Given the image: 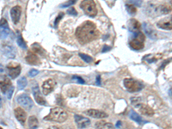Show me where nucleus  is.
Returning <instances> with one entry per match:
<instances>
[{"label":"nucleus","mask_w":172,"mask_h":129,"mask_svg":"<svg viewBox=\"0 0 172 129\" xmlns=\"http://www.w3.org/2000/svg\"><path fill=\"white\" fill-rule=\"evenodd\" d=\"M99 36V32L95 23L86 21L77 27L76 30V37L81 44L89 43Z\"/></svg>","instance_id":"1"},{"label":"nucleus","mask_w":172,"mask_h":129,"mask_svg":"<svg viewBox=\"0 0 172 129\" xmlns=\"http://www.w3.org/2000/svg\"><path fill=\"white\" fill-rule=\"evenodd\" d=\"M67 119V113L65 112L64 109L62 108H53L50 110L49 114L44 117V120H50V121H54V122H58L62 123L65 121Z\"/></svg>","instance_id":"2"},{"label":"nucleus","mask_w":172,"mask_h":129,"mask_svg":"<svg viewBox=\"0 0 172 129\" xmlns=\"http://www.w3.org/2000/svg\"><path fill=\"white\" fill-rule=\"evenodd\" d=\"M80 7L83 10V12L90 17H94L97 15V9L95 3L92 0L83 1L80 4Z\"/></svg>","instance_id":"3"},{"label":"nucleus","mask_w":172,"mask_h":129,"mask_svg":"<svg viewBox=\"0 0 172 129\" xmlns=\"http://www.w3.org/2000/svg\"><path fill=\"white\" fill-rule=\"evenodd\" d=\"M144 35L141 32H138L134 34L133 38L130 40L129 46L133 50H141L144 47Z\"/></svg>","instance_id":"4"},{"label":"nucleus","mask_w":172,"mask_h":129,"mask_svg":"<svg viewBox=\"0 0 172 129\" xmlns=\"http://www.w3.org/2000/svg\"><path fill=\"white\" fill-rule=\"evenodd\" d=\"M124 86L129 92H138L143 88V84L132 78H125Z\"/></svg>","instance_id":"5"},{"label":"nucleus","mask_w":172,"mask_h":129,"mask_svg":"<svg viewBox=\"0 0 172 129\" xmlns=\"http://www.w3.org/2000/svg\"><path fill=\"white\" fill-rule=\"evenodd\" d=\"M153 8L156 14H157V15L158 14H168L169 12L172 10V1L165 2L158 5H154Z\"/></svg>","instance_id":"6"},{"label":"nucleus","mask_w":172,"mask_h":129,"mask_svg":"<svg viewBox=\"0 0 172 129\" xmlns=\"http://www.w3.org/2000/svg\"><path fill=\"white\" fill-rule=\"evenodd\" d=\"M17 102L25 109L29 110L33 107V101L27 94H22L17 96Z\"/></svg>","instance_id":"7"},{"label":"nucleus","mask_w":172,"mask_h":129,"mask_svg":"<svg viewBox=\"0 0 172 129\" xmlns=\"http://www.w3.org/2000/svg\"><path fill=\"white\" fill-rule=\"evenodd\" d=\"M157 26L164 30H171L172 29V15L160 20L159 22H157Z\"/></svg>","instance_id":"8"},{"label":"nucleus","mask_w":172,"mask_h":129,"mask_svg":"<svg viewBox=\"0 0 172 129\" xmlns=\"http://www.w3.org/2000/svg\"><path fill=\"white\" fill-rule=\"evenodd\" d=\"M55 84H56V83H55V81H54L53 79H51V78H50V79L46 80V81L42 83L43 94H44L45 95L50 94V93L53 90V89H54V87H55Z\"/></svg>","instance_id":"9"},{"label":"nucleus","mask_w":172,"mask_h":129,"mask_svg":"<svg viewBox=\"0 0 172 129\" xmlns=\"http://www.w3.org/2000/svg\"><path fill=\"white\" fill-rule=\"evenodd\" d=\"M7 71H8V74L9 77L12 79H15L21 73V66L19 64H15V65L9 64L7 65Z\"/></svg>","instance_id":"10"},{"label":"nucleus","mask_w":172,"mask_h":129,"mask_svg":"<svg viewBox=\"0 0 172 129\" xmlns=\"http://www.w3.org/2000/svg\"><path fill=\"white\" fill-rule=\"evenodd\" d=\"M21 14H22V8L19 5H15L13 8H11L10 9V16L12 19V22L16 24L21 17Z\"/></svg>","instance_id":"11"},{"label":"nucleus","mask_w":172,"mask_h":129,"mask_svg":"<svg viewBox=\"0 0 172 129\" xmlns=\"http://www.w3.org/2000/svg\"><path fill=\"white\" fill-rule=\"evenodd\" d=\"M33 90V95H34V100L35 101L40 104V105H46V100L44 99V97L42 96L40 89H39V87L37 85H34L32 89Z\"/></svg>","instance_id":"12"},{"label":"nucleus","mask_w":172,"mask_h":129,"mask_svg":"<svg viewBox=\"0 0 172 129\" xmlns=\"http://www.w3.org/2000/svg\"><path fill=\"white\" fill-rule=\"evenodd\" d=\"M74 118H75V121L79 128H85L90 125V120L88 118H85L82 115L75 114Z\"/></svg>","instance_id":"13"},{"label":"nucleus","mask_w":172,"mask_h":129,"mask_svg":"<svg viewBox=\"0 0 172 129\" xmlns=\"http://www.w3.org/2000/svg\"><path fill=\"white\" fill-rule=\"evenodd\" d=\"M85 114L90 117L95 118V119H103L108 117V114L101 110H97V109H89L85 112Z\"/></svg>","instance_id":"14"},{"label":"nucleus","mask_w":172,"mask_h":129,"mask_svg":"<svg viewBox=\"0 0 172 129\" xmlns=\"http://www.w3.org/2000/svg\"><path fill=\"white\" fill-rule=\"evenodd\" d=\"M14 112H15V116L17 119V120L21 124L24 125L25 121H26V119H27V114H26V112L22 108H16Z\"/></svg>","instance_id":"15"},{"label":"nucleus","mask_w":172,"mask_h":129,"mask_svg":"<svg viewBox=\"0 0 172 129\" xmlns=\"http://www.w3.org/2000/svg\"><path fill=\"white\" fill-rule=\"evenodd\" d=\"M0 28H1V37L2 39H5L9 34V28L6 19L2 18L0 22Z\"/></svg>","instance_id":"16"},{"label":"nucleus","mask_w":172,"mask_h":129,"mask_svg":"<svg viewBox=\"0 0 172 129\" xmlns=\"http://www.w3.org/2000/svg\"><path fill=\"white\" fill-rule=\"evenodd\" d=\"M12 87L11 85V82L10 79L7 77H4L1 78V82H0V88L3 93H7V91Z\"/></svg>","instance_id":"17"},{"label":"nucleus","mask_w":172,"mask_h":129,"mask_svg":"<svg viewBox=\"0 0 172 129\" xmlns=\"http://www.w3.org/2000/svg\"><path fill=\"white\" fill-rule=\"evenodd\" d=\"M128 29L131 32H133L134 34L140 32V28H141V24L135 19H130L129 22H128Z\"/></svg>","instance_id":"18"},{"label":"nucleus","mask_w":172,"mask_h":129,"mask_svg":"<svg viewBox=\"0 0 172 129\" xmlns=\"http://www.w3.org/2000/svg\"><path fill=\"white\" fill-rule=\"evenodd\" d=\"M25 59L30 64H39V58H38L37 55L35 53H34L33 52H28Z\"/></svg>","instance_id":"19"},{"label":"nucleus","mask_w":172,"mask_h":129,"mask_svg":"<svg viewBox=\"0 0 172 129\" xmlns=\"http://www.w3.org/2000/svg\"><path fill=\"white\" fill-rule=\"evenodd\" d=\"M143 28L145 32V34L151 39H155V35H156V32L155 30L152 28V27L149 24H147L146 22L143 23Z\"/></svg>","instance_id":"20"},{"label":"nucleus","mask_w":172,"mask_h":129,"mask_svg":"<svg viewBox=\"0 0 172 129\" xmlns=\"http://www.w3.org/2000/svg\"><path fill=\"white\" fill-rule=\"evenodd\" d=\"M139 110L140 112L146 115V116H152L154 114V111L151 108H150L149 106L145 105V104H142L140 107H139Z\"/></svg>","instance_id":"21"},{"label":"nucleus","mask_w":172,"mask_h":129,"mask_svg":"<svg viewBox=\"0 0 172 129\" xmlns=\"http://www.w3.org/2000/svg\"><path fill=\"white\" fill-rule=\"evenodd\" d=\"M95 128L96 129H114L113 124H111L109 122H105V121L96 122Z\"/></svg>","instance_id":"22"},{"label":"nucleus","mask_w":172,"mask_h":129,"mask_svg":"<svg viewBox=\"0 0 172 129\" xmlns=\"http://www.w3.org/2000/svg\"><path fill=\"white\" fill-rule=\"evenodd\" d=\"M28 127L30 129H36L39 126V121L35 116H30L28 118Z\"/></svg>","instance_id":"23"},{"label":"nucleus","mask_w":172,"mask_h":129,"mask_svg":"<svg viewBox=\"0 0 172 129\" xmlns=\"http://www.w3.org/2000/svg\"><path fill=\"white\" fill-rule=\"evenodd\" d=\"M3 53L9 58H15V55L14 48L12 46L10 47L9 46H6L3 47Z\"/></svg>","instance_id":"24"},{"label":"nucleus","mask_w":172,"mask_h":129,"mask_svg":"<svg viewBox=\"0 0 172 129\" xmlns=\"http://www.w3.org/2000/svg\"><path fill=\"white\" fill-rule=\"evenodd\" d=\"M129 117H130L132 120L136 121V122L138 123V124H141V123L144 122V121H143V120H142V118L139 116V114H138L137 113H135V112L132 111V110H131V112H130V114H129Z\"/></svg>","instance_id":"25"},{"label":"nucleus","mask_w":172,"mask_h":129,"mask_svg":"<svg viewBox=\"0 0 172 129\" xmlns=\"http://www.w3.org/2000/svg\"><path fill=\"white\" fill-rule=\"evenodd\" d=\"M27 84H28V81H27V78H26L25 77H21V78L17 81V85H18V87H19L20 89H24V88L27 86Z\"/></svg>","instance_id":"26"},{"label":"nucleus","mask_w":172,"mask_h":129,"mask_svg":"<svg viewBox=\"0 0 172 129\" xmlns=\"http://www.w3.org/2000/svg\"><path fill=\"white\" fill-rule=\"evenodd\" d=\"M131 102L133 106L139 108L142 104H141V98L139 96H135V97H132L131 98Z\"/></svg>","instance_id":"27"},{"label":"nucleus","mask_w":172,"mask_h":129,"mask_svg":"<svg viewBox=\"0 0 172 129\" xmlns=\"http://www.w3.org/2000/svg\"><path fill=\"white\" fill-rule=\"evenodd\" d=\"M17 45L20 46V47H22V49H27V45H26V43H25V41H24V40L22 39V35L21 34H19L18 35V37H17Z\"/></svg>","instance_id":"28"},{"label":"nucleus","mask_w":172,"mask_h":129,"mask_svg":"<svg viewBox=\"0 0 172 129\" xmlns=\"http://www.w3.org/2000/svg\"><path fill=\"white\" fill-rule=\"evenodd\" d=\"M126 10H127V12H128L129 14L132 15V14L136 13L137 9H136V6H135V5L131 4V3H128V4H126Z\"/></svg>","instance_id":"29"},{"label":"nucleus","mask_w":172,"mask_h":129,"mask_svg":"<svg viewBox=\"0 0 172 129\" xmlns=\"http://www.w3.org/2000/svg\"><path fill=\"white\" fill-rule=\"evenodd\" d=\"M79 56H80V58H81L82 59H83V61H85L86 63H90V62H92V60H93V58H92L90 56H89V55H87V54H84V53H79Z\"/></svg>","instance_id":"30"},{"label":"nucleus","mask_w":172,"mask_h":129,"mask_svg":"<svg viewBox=\"0 0 172 129\" xmlns=\"http://www.w3.org/2000/svg\"><path fill=\"white\" fill-rule=\"evenodd\" d=\"M38 46H39V45L38 44H34L33 45V49H34V51L35 52H38V54H41V55H43V50H42V48L40 46V48L38 49Z\"/></svg>","instance_id":"31"},{"label":"nucleus","mask_w":172,"mask_h":129,"mask_svg":"<svg viewBox=\"0 0 172 129\" xmlns=\"http://www.w3.org/2000/svg\"><path fill=\"white\" fill-rule=\"evenodd\" d=\"M75 3H76V1H68V2H65V3L60 4V8H67V7L72 5Z\"/></svg>","instance_id":"32"},{"label":"nucleus","mask_w":172,"mask_h":129,"mask_svg":"<svg viewBox=\"0 0 172 129\" xmlns=\"http://www.w3.org/2000/svg\"><path fill=\"white\" fill-rule=\"evenodd\" d=\"M67 13H68L69 15H77V10H76L75 8H73V7L69 8V9H67Z\"/></svg>","instance_id":"33"},{"label":"nucleus","mask_w":172,"mask_h":129,"mask_svg":"<svg viewBox=\"0 0 172 129\" xmlns=\"http://www.w3.org/2000/svg\"><path fill=\"white\" fill-rule=\"evenodd\" d=\"M13 90H14V87L12 86V87L8 90V92L6 93V95H7V98H8V99H10V98H11L12 94H13Z\"/></svg>","instance_id":"34"},{"label":"nucleus","mask_w":172,"mask_h":129,"mask_svg":"<svg viewBox=\"0 0 172 129\" xmlns=\"http://www.w3.org/2000/svg\"><path fill=\"white\" fill-rule=\"evenodd\" d=\"M64 15V13H60L57 17H56V19H55V22H54V26L55 27H57V24H58V22H59V20L61 19V17Z\"/></svg>","instance_id":"35"},{"label":"nucleus","mask_w":172,"mask_h":129,"mask_svg":"<svg viewBox=\"0 0 172 129\" xmlns=\"http://www.w3.org/2000/svg\"><path fill=\"white\" fill-rule=\"evenodd\" d=\"M29 76L30 77H35L37 74H38V71L37 70H34V69H32L29 72H28Z\"/></svg>","instance_id":"36"},{"label":"nucleus","mask_w":172,"mask_h":129,"mask_svg":"<svg viewBox=\"0 0 172 129\" xmlns=\"http://www.w3.org/2000/svg\"><path fill=\"white\" fill-rule=\"evenodd\" d=\"M72 78H73V79H75V80H77V82H79L80 83H84V80H83V78L79 77L73 76V77H72Z\"/></svg>","instance_id":"37"},{"label":"nucleus","mask_w":172,"mask_h":129,"mask_svg":"<svg viewBox=\"0 0 172 129\" xmlns=\"http://www.w3.org/2000/svg\"><path fill=\"white\" fill-rule=\"evenodd\" d=\"M47 129H60V128L58 127V126H49Z\"/></svg>","instance_id":"38"},{"label":"nucleus","mask_w":172,"mask_h":129,"mask_svg":"<svg viewBox=\"0 0 172 129\" xmlns=\"http://www.w3.org/2000/svg\"><path fill=\"white\" fill-rule=\"evenodd\" d=\"M100 82H101L100 76H97V77H96V83H97V84H100Z\"/></svg>","instance_id":"39"},{"label":"nucleus","mask_w":172,"mask_h":129,"mask_svg":"<svg viewBox=\"0 0 172 129\" xmlns=\"http://www.w3.org/2000/svg\"><path fill=\"white\" fill-rule=\"evenodd\" d=\"M120 121H118L117 124H116V126H117V127H120Z\"/></svg>","instance_id":"40"},{"label":"nucleus","mask_w":172,"mask_h":129,"mask_svg":"<svg viewBox=\"0 0 172 129\" xmlns=\"http://www.w3.org/2000/svg\"><path fill=\"white\" fill-rule=\"evenodd\" d=\"M1 129H2V128H1Z\"/></svg>","instance_id":"41"}]
</instances>
